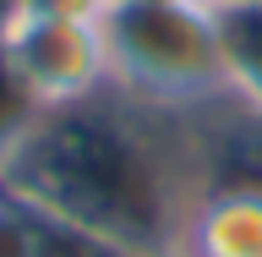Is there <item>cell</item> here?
Here are the masks:
<instances>
[{"label": "cell", "instance_id": "1", "mask_svg": "<svg viewBox=\"0 0 262 257\" xmlns=\"http://www.w3.org/2000/svg\"><path fill=\"white\" fill-rule=\"evenodd\" d=\"M0 175L16 197L131 257H175L186 213L202 197L191 121L120 93L49 110Z\"/></svg>", "mask_w": 262, "mask_h": 257}, {"label": "cell", "instance_id": "2", "mask_svg": "<svg viewBox=\"0 0 262 257\" xmlns=\"http://www.w3.org/2000/svg\"><path fill=\"white\" fill-rule=\"evenodd\" d=\"M110 93L164 115H196L229 98L219 11L202 0H110L104 16Z\"/></svg>", "mask_w": 262, "mask_h": 257}, {"label": "cell", "instance_id": "3", "mask_svg": "<svg viewBox=\"0 0 262 257\" xmlns=\"http://www.w3.org/2000/svg\"><path fill=\"white\" fill-rule=\"evenodd\" d=\"M0 38L44 110H66V104H88V98L110 93V49H104L98 22L16 11L0 28Z\"/></svg>", "mask_w": 262, "mask_h": 257}, {"label": "cell", "instance_id": "4", "mask_svg": "<svg viewBox=\"0 0 262 257\" xmlns=\"http://www.w3.org/2000/svg\"><path fill=\"white\" fill-rule=\"evenodd\" d=\"M175 257H262V192L208 186L186 213Z\"/></svg>", "mask_w": 262, "mask_h": 257}, {"label": "cell", "instance_id": "5", "mask_svg": "<svg viewBox=\"0 0 262 257\" xmlns=\"http://www.w3.org/2000/svg\"><path fill=\"white\" fill-rule=\"evenodd\" d=\"M0 257H131V252H120L104 235L71 225V219L38 208V203H28V197H16L6 186V203H0Z\"/></svg>", "mask_w": 262, "mask_h": 257}, {"label": "cell", "instance_id": "6", "mask_svg": "<svg viewBox=\"0 0 262 257\" xmlns=\"http://www.w3.org/2000/svg\"><path fill=\"white\" fill-rule=\"evenodd\" d=\"M219 38H224L229 98H241V104L262 110V6L219 11Z\"/></svg>", "mask_w": 262, "mask_h": 257}, {"label": "cell", "instance_id": "7", "mask_svg": "<svg viewBox=\"0 0 262 257\" xmlns=\"http://www.w3.org/2000/svg\"><path fill=\"white\" fill-rule=\"evenodd\" d=\"M44 115H49V110L38 104V93H33L28 82H22L11 49H6V38H0V164H6L16 148L33 137V126H38Z\"/></svg>", "mask_w": 262, "mask_h": 257}, {"label": "cell", "instance_id": "8", "mask_svg": "<svg viewBox=\"0 0 262 257\" xmlns=\"http://www.w3.org/2000/svg\"><path fill=\"white\" fill-rule=\"evenodd\" d=\"M110 0H22L16 11H44V16H82V22H98Z\"/></svg>", "mask_w": 262, "mask_h": 257}, {"label": "cell", "instance_id": "9", "mask_svg": "<svg viewBox=\"0 0 262 257\" xmlns=\"http://www.w3.org/2000/svg\"><path fill=\"white\" fill-rule=\"evenodd\" d=\"M208 11H235V6H262V0H202Z\"/></svg>", "mask_w": 262, "mask_h": 257}, {"label": "cell", "instance_id": "10", "mask_svg": "<svg viewBox=\"0 0 262 257\" xmlns=\"http://www.w3.org/2000/svg\"><path fill=\"white\" fill-rule=\"evenodd\" d=\"M16 6H22V0H0V28H6V22L16 16Z\"/></svg>", "mask_w": 262, "mask_h": 257}, {"label": "cell", "instance_id": "11", "mask_svg": "<svg viewBox=\"0 0 262 257\" xmlns=\"http://www.w3.org/2000/svg\"><path fill=\"white\" fill-rule=\"evenodd\" d=\"M0 203H6V175H0Z\"/></svg>", "mask_w": 262, "mask_h": 257}]
</instances>
